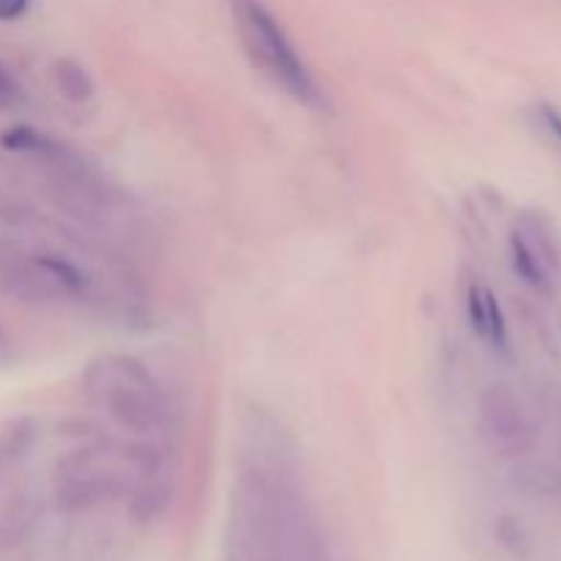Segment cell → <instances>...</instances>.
Masks as SVG:
<instances>
[{
  "label": "cell",
  "mask_w": 561,
  "mask_h": 561,
  "mask_svg": "<svg viewBox=\"0 0 561 561\" xmlns=\"http://www.w3.org/2000/svg\"><path fill=\"white\" fill-rule=\"evenodd\" d=\"M540 115H542V121H546L548 131H551V135L561 142V113H559V110L548 107V104H546V107L540 110Z\"/></svg>",
  "instance_id": "cell-10"
},
{
  "label": "cell",
  "mask_w": 561,
  "mask_h": 561,
  "mask_svg": "<svg viewBox=\"0 0 561 561\" xmlns=\"http://www.w3.org/2000/svg\"><path fill=\"white\" fill-rule=\"evenodd\" d=\"M515 272L535 285L537 290H551L561 279V252L551 225L537 214H524L513 230Z\"/></svg>",
  "instance_id": "cell-4"
},
{
  "label": "cell",
  "mask_w": 561,
  "mask_h": 561,
  "mask_svg": "<svg viewBox=\"0 0 561 561\" xmlns=\"http://www.w3.org/2000/svg\"><path fill=\"white\" fill-rule=\"evenodd\" d=\"M27 3H31V0H0V20L3 22L20 20V16L27 11Z\"/></svg>",
  "instance_id": "cell-9"
},
{
  "label": "cell",
  "mask_w": 561,
  "mask_h": 561,
  "mask_svg": "<svg viewBox=\"0 0 561 561\" xmlns=\"http://www.w3.org/2000/svg\"><path fill=\"white\" fill-rule=\"evenodd\" d=\"M151 466L142 453L124 447H88L58 466V502L88 507L124 491L135 477H148Z\"/></svg>",
  "instance_id": "cell-3"
},
{
  "label": "cell",
  "mask_w": 561,
  "mask_h": 561,
  "mask_svg": "<svg viewBox=\"0 0 561 561\" xmlns=\"http://www.w3.org/2000/svg\"><path fill=\"white\" fill-rule=\"evenodd\" d=\"M499 537H502L504 546H507L510 551L518 553V557H524L526 548H529L524 529H520V526L515 524V520H502V526H499Z\"/></svg>",
  "instance_id": "cell-7"
},
{
  "label": "cell",
  "mask_w": 561,
  "mask_h": 561,
  "mask_svg": "<svg viewBox=\"0 0 561 561\" xmlns=\"http://www.w3.org/2000/svg\"><path fill=\"white\" fill-rule=\"evenodd\" d=\"M233 20L239 31L241 47L250 55L252 64L272 82H277L290 99L307 107H321L323 93L316 77L299 58L272 11L261 0H233Z\"/></svg>",
  "instance_id": "cell-2"
},
{
  "label": "cell",
  "mask_w": 561,
  "mask_h": 561,
  "mask_svg": "<svg viewBox=\"0 0 561 561\" xmlns=\"http://www.w3.org/2000/svg\"><path fill=\"white\" fill-rule=\"evenodd\" d=\"M480 420L491 447L502 455H524L531 447L529 416L510 387H491L480 400Z\"/></svg>",
  "instance_id": "cell-5"
},
{
  "label": "cell",
  "mask_w": 561,
  "mask_h": 561,
  "mask_svg": "<svg viewBox=\"0 0 561 561\" xmlns=\"http://www.w3.org/2000/svg\"><path fill=\"white\" fill-rule=\"evenodd\" d=\"M85 394L104 416L131 433H153L168 416V403L140 362L131 356H102L85 373Z\"/></svg>",
  "instance_id": "cell-1"
},
{
  "label": "cell",
  "mask_w": 561,
  "mask_h": 561,
  "mask_svg": "<svg viewBox=\"0 0 561 561\" xmlns=\"http://www.w3.org/2000/svg\"><path fill=\"white\" fill-rule=\"evenodd\" d=\"M49 75H53V82L60 91V96L69 99L71 104L91 102L93 93H96L91 71L82 64H77L75 58H58L53 64V69H49Z\"/></svg>",
  "instance_id": "cell-6"
},
{
  "label": "cell",
  "mask_w": 561,
  "mask_h": 561,
  "mask_svg": "<svg viewBox=\"0 0 561 561\" xmlns=\"http://www.w3.org/2000/svg\"><path fill=\"white\" fill-rule=\"evenodd\" d=\"M20 99H22L20 85H16V82L11 80V77L5 75V71H0V110L14 107V104L20 102Z\"/></svg>",
  "instance_id": "cell-8"
}]
</instances>
